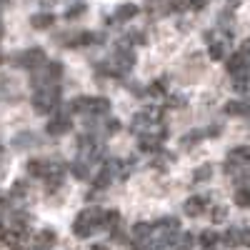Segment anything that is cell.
Instances as JSON below:
<instances>
[{"label": "cell", "instance_id": "cell-32", "mask_svg": "<svg viewBox=\"0 0 250 250\" xmlns=\"http://www.w3.org/2000/svg\"><path fill=\"white\" fill-rule=\"evenodd\" d=\"M205 135L215 138V135H220V128H218V125H213V128H208V130H205Z\"/></svg>", "mask_w": 250, "mask_h": 250}, {"label": "cell", "instance_id": "cell-30", "mask_svg": "<svg viewBox=\"0 0 250 250\" xmlns=\"http://www.w3.org/2000/svg\"><path fill=\"white\" fill-rule=\"evenodd\" d=\"M240 245H248V248H250V228H243V233H240Z\"/></svg>", "mask_w": 250, "mask_h": 250}, {"label": "cell", "instance_id": "cell-19", "mask_svg": "<svg viewBox=\"0 0 250 250\" xmlns=\"http://www.w3.org/2000/svg\"><path fill=\"white\" fill-rule=\"evenodd\" d=\"M118 225H120V213H118V210H105V218H103V228H110V230H115Z\"/></svg>", "mask_w": 250, "mask_h": 250}, {"label": "cell", "instance_id": "cell-28", "mask_svg": "<svg viewBox=\"0 0 250 250\" xmlns=\"http://www.w3.org/2000/svg\"><path fill=\"white\" fill-rule=\"evenodd\" d=\"M183 105H185V98H183V95H168L165 108H183Z\"/></svg>", "mask_w": 250, "mask_h": 250}, {"label": "cell", "instance_id": "cell-18", "mask_svg": "<svg viewBox=\"0 0 250 250\" xmlns=\"http://www.w3.org/2000/svg\"><path fill=\"white\" fill-rule=\"evenodd\" d=\"M148 95H165L168 93V80L165 78H160V80H155V83H150L148 85V90H145Z\"/></svg>", "mask_w": 250, "mask_h": 250}, {"label": "cell", "instance_id": "cell-26", "mask_svg": "<svg viewBox=\"0 0 250 250\" xmlns=\"http://www.w3.org/2000/svg\"><path fill=\"white\" fill-rule=\"evenodd\" d=\"M10 193H13L15 198H23V195L28 193V183H25V180H15L13 188H10Z\"/></svg>", "mask_w": 250, "mask_h": 250}, {"label": "cell", "instance_id": "cell-34", "mask_svg": "<svg viewBox=\"0 0 250 250\" xmlns=\"http://www.w3.org/2000/svg\"><path fill=\"white\" fill-rule=\"evenodd\" d=\"M3 33H5V25H3V20H0V38H3Z\"/></svg>", "mask_w": 250, "mask_h": 250}, {"label": "cell", "instance_id": "cell-17", "mask_svg": "<svg viewBox=\"0 0 250 250\" xmlns=\"http://www.w3.org/2000/svg\"><path fill=\"white\" fill-rule=\"evenodd\" d=\"M155 230H180V220L178 218H163V220H158L155 223Z\"/></svg>", "mask_w": 250, "mask_h": 250}, {"label": "cell", "instance_id": "cell-14", "mask_svg": "<svg viewBox=\"0 0 250 250\" xmlns=\"http://www.w3.org/2000/svg\"><path fill=\"white\" fill-rule=\"evenodd\" d=\"M198 240H200V245H203L205 250H213V248H215V243L220 240V235H218L215 230H203V233L198 235Z\"/></svg>", "mask_w": 250, "mask_h": 250}, {"label": "cell", "instance_id": "cell-2", "mask_svg": "<svg viewBox=\"0 0 250 250\" xmlns=\"http://www.w3.org/2000/svg\"><path fill=\"white\" fill-rule=\"evenodd\" d=\"M33 108L38 113H55L60 108V85H58V83H50V85L35 90Z\"/></svg>", "mask_w": 250, "mask_h": 250}, {"label": "cell", "instance_id": "cell-9", "mask_svg": "<svg viewBox=\"0 0 250 250\" xmlns=\"http://www.w3.org/2000/svg\"><path fill=\"white\" fill-rule=\"evenodd\" d=\"M228 115H250V100H230L225 105Z\"/></svg>", "mask_w": 250, "mask_h": 250}, {"label": "cell", "instance_id": "cell-6", "mask_svg": "<svg viewBox=\"0 0 250 250\" xmlns=\"http://www.w3.org/2000/svg\"><path fill=\"white\" fill-rule=\"evenodd\" d=\"M205 208H208V200L200 198V195H195V198H188V200H185L183 210H185V215L195 218V215H203V213H205Z\"/></svg>", "mask_w": 250, "mask_h": 250}, {"label": "cell", "instance_id": "cell-16", "mask_svg": "<svg viewBox=\"0 0 250 250\" xmlns=\"http://www.w3.org/2000/svg\"><path fill=\"white\" fill-rule=\"evenodd\" d=\"M235 205L250 208V185H240L238 190H235Z\"/></svg>", "mask_w": 250, "mask_h": 250}, {"label": "cell", "instance_id": "cell-5", "mask_svg": "<svg viewBox=\"0 0 250 250\" xmlns=\"http://www.w3.org/2000/svg\"><path fill=\"white\" fill-rule=\"evenodd\" d=\"M140 13V8L135 5V3H123L115 13H113V18H108V25H118V23H128V20H133L135 15Z\"/></svg>", "mask_w": 250, "mask_h": 250}, {"label": "cell", "instance_id": "cell-37", "mask_svg": "<svg viewBox=\"0 0 250 250\" xmlns=\"http://www.w3.org/2000/svg\"><path fill=\"white\" fill-rule=\"evenodd\" d=\"M0 155H3V143H0Z\"/></svg>", "mask_w": 250, "mask_h": 250}, {"label": "cell", "instance_id": "cell-25", "mask_svg": "<svg viewBox=\"0 0 250 250\" xmlns=\"http://www.w3.org/2000/svg\"><path fill=\"white\" fill-rule=\"evenodd\" d=\"M205 138V130H193V133H188V135H183V145L188 148V145H195L198 140H203Z\"/></svg>", "mask_w": 250, "mask_h": 250}, {"label": "cell", "instance_id": "cell-3", "mask_svg": "<svg viewBox=\"0 0 250 250\" xmlns=\"http://www.w3.org/2000/svg\"><path fill=\"white\" fill-rule=\"evenodd\" d=\"M13 65H20V68H28V70H38L45 60V53L40 48H30V50H23V53H15L13 58Z\"/></svg>", "mask_w": 250, "mask_h": 250}, {"label": "cell", "instance_id": "cell-35", "mask_svg": "<svg viewBox=\"0 0 250 250\" xmlns=\"http://www.w3.org/2000/svg\"><path fill=\"white\" fill-rule=\"evenodd\" d=\"M93 250H108L105 245H93Z\"/></svg>", "mask_w": 250, "mask_h": 250}, {"label": "cell", "instance_id": "cell-38", "mask_svg": "<svg viewBox=\"0 0 250 250\" xmlns=\"http://www.w3.org/2000/svg\"><path fill=\"white\" fill-rule=\"evenodd\" d=\"M3 60H5V58H3V53H0V62H3Z\"/></svg>", "mask_w": 250, "mask_h": 250}, {"label": "cell", "instance_id": "cell-27", "mask_svg": "<svg viewBox=\"0 0 250 250\" xmlns=\"http://www.w3.org/2000/svg\"><path fill=\"white\" fill-rule=\"evenodd\" d=\"M83 13H85V5L78 3V5H73V8H68V10H65V18H68V20H75V18H80Z\"/></svg>", "mask_w": 250, "mask_h": 250}, {"label": "cell", "instance_id": "cell-20", "mask_svg": "<svg viewBox=\"0 0 250 250\" xmlns=\"http://www.w3.org/2000/svg\"><path fill=\"white\" fill-rule=\"evenodd\" d=\"M240 233L243 230H238V228H230L225 235H223V243L228 245V248H235V245H240Z\"/></svg>", "mask_w": 250, "mask_h": 250}, {"label": "cell", "instance_id": "cell-15", "mask_svg": "<svg viewBox=\"0 0 250 250\" xmlns=\"http://www.w3.org/2000/svg\"><path fill=\"white\" fill-rule=\"evenodd\" d=\"M153 233H155L153 223H135L133 225V238H150Z\"/></svg>", "mask_w": 250, "mask_h": 250}, {"label": "cell", "instance_id": "cell-11", "mask_svg": "<svg viewBox=\"0 0 250 250\" xmlns=\"http://www.w3.org/2000/svg\"><path fill=\"white\" fill-rule=\"evenodd\" d=\"M62 78V62L60 60H50L48 65H45V80H48V85L50 83H58Z\"/></svg>", "mask_w": 250, "mask_h": 250}, {"label": "cell", "instance_id": "cell-22", "mask_svg": "<svg viewBox=\"0 0 250 250\" xmlns=\"http://www.w3.org/2000/svg\"><path fill=\"white\" fill-rule=\"evenodd\" d=\"M55 240H58L55 230H48V228H45V230H40V233H38V243H40V245H45V248H50Z\"/></svg>", "mask_w": 250, "mask_h": 250}, {"label": "cell", "instance_id": "cell-36", "mask_svg": "<svg viewBox=\"0 0 250 250\" xmlns=\"http://www.w3.org/2000/svg\"><path fill=\"white\" fill-rule=\"evenodd\" d=\"M3 5H5V0H0V10H3Z\"/></svg>", "mask_w": 250, "mask_h": 250}, {"label": "cell", "instance_id": "cell-29", "mask_svg": "<svg viewBox=\"0 0 250 250\" xmlns=\"http://www.w3.org/2000/svg\"><path fill=\"white\" fill-rule=\"evenodd\" d=\"M210 215H213V220H215V223H223V220H225V215H228V210H225L223 205H218V208H213V210H210Z\"/></svg>", "mask_w": 250, "mask_h": 250}, {"label": "cell", "instance_id": "cell-4", "mask_svg": "<svg viewBox=\"0 0 250 250\" xmlns=\"http://www.w3.org/2000/svg\"><path fill=\"white\" fill-rule=\"evenodd\" d=\"M58 110H60V108H58ZM70 125H73V123H70V113L60 110V113L48 123V128H45V130H48V135H62V133H68V130H70Z\"/></svg>", "mask_w": 250, "mask_h": 250}, {"label": "cell", "instance_id": "cell-31", "mask_svg": "<svg viewBox=\"0 0 250 250\" xmlns=\"http://www.w3.org/2000/svg\"><path fill=\"white\" fill-rule=\"evenodd\" d=\"M240 53H243V55H250V38H248V40H243V45H240Z\"/></svg>", "mask_w": 250, "mask_h": 250}, {"label": "cell", "instance_id": "cell-24", "mask_svg": "<svg viewBox=\"0 0 250 250\" xmlns=\"http://www.w3.org/2000/svg\"><path fill=\"white\" fill-rule=\"evenodd\" d=\"M195 240H198V238H195L193 233H185V235L180 238V243H178V245H175L173 250H190V248L195 245Z\"/></svg>", "mask_w": 250, "mask_h": 250}, {"label": "cell", "instance_id": "cell-8", "mask_svg": "<svg viewBox=\"0 0 250 250\" xmlns=\"http://www.w3.org/2000/svg\"><path fill=\"white\" fill-rule=\"evenodd\" d=\"M70 173H73L78 180H85V178H90V163H88L85 158H78V160H73V163H70Z\"/></svg>", "mask_w": 250, "mask_h": 250}, {"label": "cell", "instance_id": "cell-13", "mask_svg": "<svg viewBox=\"0 0 250 250\" xmlns=\"http://www.w3.org/2000/svg\"><path fill=\"white\" fill-rule=\"evenodd\" d=\"M13 145L15 148H33V145H38V135L35 133H20V135H15L13 138Z\"/></svg>", "mask_w": 250, "mask_h": 250}, {"label": "cell", "instance_id": "cell-33", "mask_svg": "<svg viewBox=\"0 0 250 250\" xmlns=\"http://www.w3.org/2000/svg\"><path fill=\"white\" fill-rule=\"evenodd\" d=\"M5 230H8V225H5L3 220H0V238H3V235H5Z\"/></svg>", "mask_w": 250, "mask_h": 250}, {"label": "cell", "instance_id": "cell-21", "mask_svg": "<svg viewBox=\"0 0 250 250\" xmlns=\"http://www.w3.org/2000/svg\"><path fill=\"white\" fill-rule=\"evenodd\" d=\"M210 175H213L210 165H200V168L193 173V183H205V180H210Z\"/></svg>", "mask_w": 250, "mask_h": 250}, {"label": "cell", "instance_id": "cell-23", "mask_svg": "<svg viewBox=\"0 0 250 250\" xmlns=\"http://www.w3.org/2000/svg\"><path fill=\"white\" fill-rule=\"evenodd\" d=\"M118 130H120V120H118V118L103 120V133H105V135H115Z\"/></svg>", "mask_w": 250, "mask_h": 250}, {"label": "cell", "instance_id": "cell-12", "mask_svg": "<svg viewBox=\"0 0 250 250\" xmlns=\"http://www.w3.org/2000/svg\"><path fill=\"white\" fill-rule=\"evenodd\" d=\"M30 23H33V28H38V30H45V28H50V25L55 23V15H53V13H38V15L30 18Z\"/></svg>", "mask_w": 250, "mask_h": 250}, {"label": "cell", "instance_id": "cell-7", "mask_svg": "<svg viewBox=\"0 0 250 250\" xmlns=\"http://www.w3.org/2000/svg\"><path fill=\"white\" fill-rule=\"evenodd\" d=\"M113 178H115V173H113L110 165L105 163V165L100 168V173L93 178V188H95V190H103V188H108V185L113 183Z\"/></svg>", "mask_w": 250, "mask_h": 250}, {"label": "cell", "instance_id": "cell-10", "mask_svg": "<svg viewBox=\"0 0 250 250\" xmlns=\"http://www.w3.org/2000/svg\"><path fill=\"white\" fill-rule=\"evenodd\" d=\"M245 58H248V55H243L240 50H238V53H233L230 58H228V62H225L228 73H230V75H238V73L243 70V65H245Z\"/></svg>", "mask_w": 250, "mask_h": 250}, {"label": "cell", "instance_id": "cell-1", "mask_svg": "<svg viewBox=\"0 0 250 250\" xmlns=\"http://www.w3.org/2000/svg\"><path fill=\"white\" fill-rule=\"evenodd\" d=\"M103 218H105V210H100V208H88V210H83L75 218L73 233L78 238H90L98 228H103Z\"/></svg>", "mask_w": 250, "mask_h": 250}]
</instances>
